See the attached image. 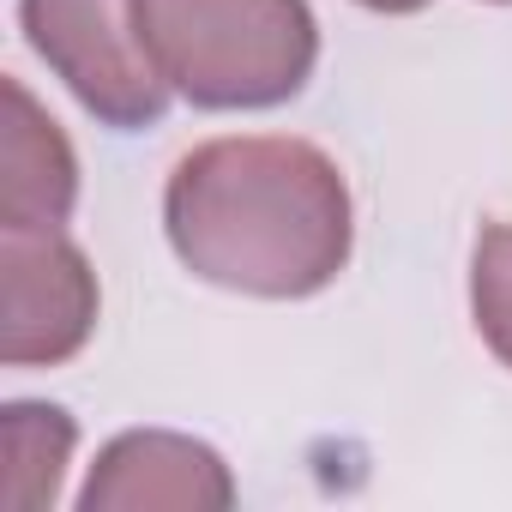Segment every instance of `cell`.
<instances>
[{
	"label": "cell",
	"instance_id": "cell-5",
	"mask_svg": "<svg viewBox=\"0 0 512 512\" xmlns=\"http://www.w3.org/2000/svg\"><path fill=\"white\" fill-rule=\"evenodd\" d=\"M223 506H235L229 464L205 440L169 428L115 434L79 488V512H223Z\"/></svg>",
	"mask_w": 512,
	"mask_h": 512
},
{
	"label": "cell",
	"instance_id": "cell-7",
	"mask_svg": "<svg viewBox=\"0 0 512 512\" xmlns=\"http://www.w3.org/2000/svg\"><path fill=\"white\" fill-rule=\"evenodd\" d=\"M73 416L61 404H7L0 410V452H7V482L0 500L7 512H43L61 494V476L73 464Z\"/></svg>",
	"mask_w": 512,
	"mask_h": 512
},
{
	"label": "cell",
	"instance_id": "cell-4",
	"mask_svg": "<svg viewBox=\"0 0 512 512\" xmlns=\"http://www.w3.org/2000/svg\"><path fill=\"white\" fill-rule=\"evenodd\" d=\"M0 290H7L0 326L7 368H61L91 344L103 296L67 229H0Z\"/></svg>",
	"mask_w": 512,
	"mask_h": 512
},
{
	"label": "cell",
	"instance_id": "cell-3",
	"mask_svg": "<svg viewBox=\"0 0 512 512\" xmlns=\"http://www.w3.org/2000/svg\"><path fill=\"white\" fill-rule=\"evenodd\" d=\"M19 25L49 73L103 127L139 133L169 115L175 91L139 37L133 0H19Z\"/></svg>",
	"mask_w": 512,
	"mask_h": 512
},
{
	"label": "cell",
	"instance_id": "cell-8",
	"mask_svg": "<svg viewBox=\"0 0 512 512\" xmlns=\"http://www.w3.org/2000/svg\"><path fill=\"white\" fill-rule=\"evenodd\" d=\"M470 314L482 344L512 368V223H488L470 253Z\"/></svg>",
	"mask_w": 512,
	"mask_h": 512
},
{
	"label": "cell",
	"instance_id": "cell-9",
	"mask_svg": "<svg viewBox=\"0 0 512 512\" xmlns=\"http://www.w3.org/2000/svg\"><path fill=\"white\" fill-rule=\"evenodd\" d=\"M356 7H368V13H422L428 0H356Z\"/></svg>",
	"mask_w": 512,
	"mask_h": 512
},
{
	"label": "cell",
	"instance_id": "cell-6",
	"mask_svg": "<svg viewBox=\"0 0 512 512\" xmlns=\"http://www.w3.org/2000/svg\"><path fill=\"white\" fill-rule=\"evenodd\" d=\"M0 91H7V121H0V229H67L79 205V157L25 79H7Z\"/></svg>",
	"mask_w": 512,
	"mask_h": 512
},
{
	"label": "cell",
	"instance_id": "cell-2",
	"mask_svg": "<svg viewBox=\"0 0 512 512\" xmlns=\"http://www.w3.org/2000/svg\"><path fill=\"white\" fill-rule=\"evenodd\" d=\"M139 37L193 109H278L302 97L320 61L308 0H133Z\"/></svg>",
	"mask_w": 512,
	"mask_h": 512
},
{
	"label": "cell",
	"instance_id": "cell-1",
	"mask_svg": "<svg viewBox=\"0 0 512 512\" xmlns=\"http://www.w3.org/2000/svg\"><path fill=\"white\" fill-rule=\"evenodd\" d=\"M175 260L217 290L302 302L338 284L356 247L344 169L290 133H241L193 145L163 187Z\"/></svg>",
	"mask_w": 512,
	"mask_h": 512
}]
</instances>
